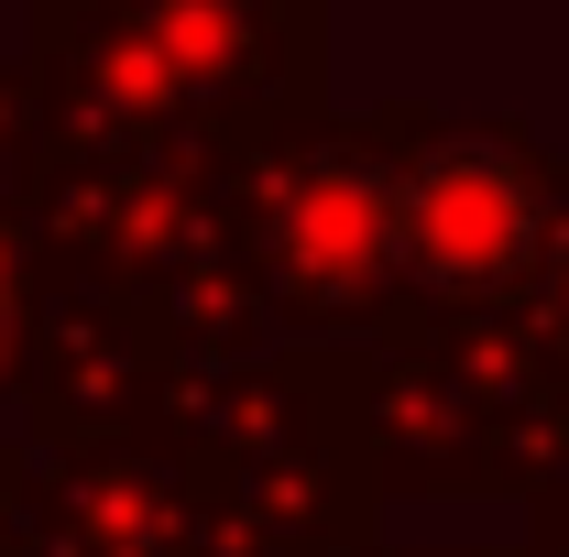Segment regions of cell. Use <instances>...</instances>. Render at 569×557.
<instances>
[{
	"label": "cell",
	"mask_w": 569,
	"mask_h": 557,
	"mask_svg": "<svg viewBox=\"0 0 569 557\" xmlns=\"http://www.w3.org/2000/svg\"><path fill=\"white\" fill-rule=\"evenodd\" d=\"M395 252L427 284H503L537 252V186H526V164L482 132L427 142L417 164L395 175Z\"/></svg>",
	"instance_id": "obj_1"
},
{
	"label": "cell",
	"mask_w": 569,
	"mask_h": 557,
	"mask_svg": "<svg viewBox=\"0 0 569 557\" xmlns=\"http://www.w3.org/2000/svg\"><path fill=\"white\" fill-rule=\"evenodd\" d=\"M0 361H11V263H0Z\"/></svg>",
	"instance_id": "obj_3"
},
{
	"label": "cell",
	"mask_w": 569,
	"mask_h": 557,
	"mask_svg": "<svg viewBox=\"0 0 569 557\" xmlns=\"http://www.w3.org/2000/svg\"><path fill=\"white\" fill-rule=\"evenodd\" d=\"M274 252H284V274L318 284V295L361 284L395 252V186H372L361 164H307L296 198H284V219H274Z\"/></svg>",
	"instance_id": "obj_2"
}]
</instances>
